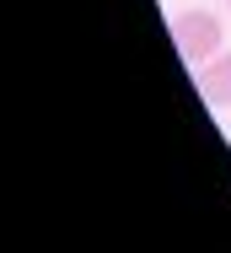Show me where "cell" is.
Returning <instances> with one entry per match:
<instances>
[{
	"mask_svg": "<svg viewBox=\"0 0 231 253\" xmlns=\"http://www.w3.org/2000/svg\"><path fill=\"white\" fill-rule=\"evenodd\" d=\"M172 43H178V54H183L193 70H199L204 59H215V54H221L226 27H221V16H215V11L188 5V11H178V16H172Z\"/></svg>",
	"mask_w": 231,
	"mask_h": 253,
	"instance_id": "6da1fadb",
	"label": "cell"
},
{
	"mask_svg": "<svg viewBox=\"0 0 231 253\" xmlns=\"http://www.w3.org/2000/svg\"><path fill=\"white\" fill-rule=\"evenodd\" d=\"M199 92H204L210 108H231V54L226 49L199 65Z\"/></svg>",
	"mask_w": 231,
	"mask_h": 253,
	"instance_id": "7a4b0ae2",
	"label": "cell"
}]
</instances>
